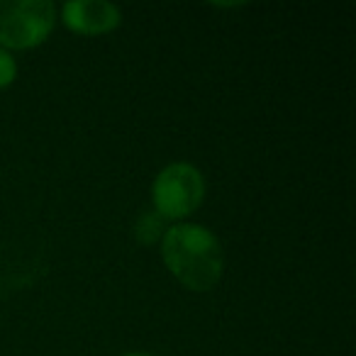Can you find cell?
Here are the masks:
<instances>
[{
  "label": "cell",
  "mask_w": 356,
  "mask_h": 356,
  "mask_svg": "<svg viewBox=\"0 0 356 356\" xmlns=\"http://www.w3.org/2000/svg\"><path fill=\"white\" fill-rule=\"evenodd\" d=\"M120 356H156V354H149V351H127V354H120Z\"/></svg>",
  "instance_id": "obj_7"
},
{
  "label": "cell",
  "mask_w": 356,
  "mask_h": 356,
  "mask_svg": "<svg viewBox=\"0 0 356 356\" xmlns=\"http://www.w3.org/2000/svg\"><path fill=\"white\" fill-rule=\"evenodd\" d=\"M166 229V220H161L154 210H149V213L139 215L137 222H134V239L144 247H152V244L161 242Z\"/></svg>",
  "instance_id": "obj_5"
},
{
  "label": "cell",
  "mask_w": 356,
  "mask_h": 356,
  "mask_svg": "<svg viewBox=\"0 0 356 356\" xmlns=\"http://www.w3.org/2000/svg\"><path fill=\"white\" fill-rule=\"evenodd\" d=\"M59 17L71 32L86 37L108 35L122 22V13L110 0H69L59 10Z\"/></svg>",
  "instance_id": "obj_4"
},
{
  "label": "cell",
  "mask_w": 356,
  "mask_h": 356,
  "mask_svg": "<svg viewBox=\"0 0 356 356\" xmlns=\"http://www.w3.org/2000/svg\"><path fill=\"white\" fill-rule=\"evenodd\" d=\"M59 10L51 0H0V49H35L54 32Z\"/></svg>",
  "instance_id": "obj_3"
},
{
  "label": "cell",
  "mask_w": 356,
  "mask_h": 356,
  "mask_svg": "<svg viewBox=\"0 0 356 356\" xmlns=\"http://www.w3.org/2000/svg\"><path fill=\"white\" fill-rule=\"evenodd\" d=\"M17 79V61L10 51L0 49V90L13 86Z\"/></svg>",
  "instance_id": "obj_6"
},
{
  "label": "cell",
  "mask_w": 356,
  "mask_h": 356,
  "mask_svg": "<svg viewBox=\"0 0 356 356\" xmlns=\"http://www.w3.org/2000/svg\"><path fill=\"white\" fill-rule=\"evenodd\" d=\"M205 178L193 163L176 161L156 173L152 184L154 213L166 222H184L203 205Z\"/></svg>",
  "instance_id": "obj_2"
},
{
  "label": "cell",
  "mask_w": 356,
  "mask_h": 356,
  "mask_svg": "<svg viewBox=\"0 0 356 356\" xmlns=\"http://www.w3.org/2000/svg\"><path fill=\"white\" fill-rule=\"evenodd\" d=\"M161 261L181 286L208 293L225 273V252L213 229L195 222H176L161 237Z\"/></svg>",
  "instance_id": "obj_1"
}]
</instances>
